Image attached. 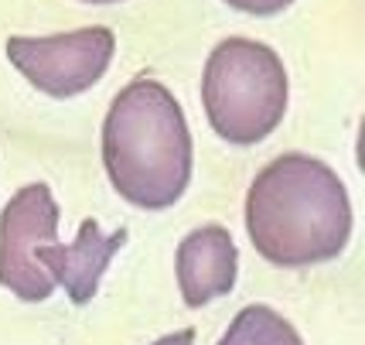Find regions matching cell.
<instances>
[{
	"mask_svg": "<svg viewBox=\"0 0 365 345\" xmlns=\"http://www.w3.org/2000/svg\"><path fill=\"white\" fill-rule=\"evenodd\" d=\"M229 7H236L242 14H256V17H270V14H280L287 11L294 0H225Z\"/></svg>",
	"mask_w": 365,
	"mask_h": 345,
	"instance_id": "cell-9",
	"label": "cell"
},
{
	"mask_svg": "<svg viewBox=\"0 0 365 345\" xmlns=\"http://www.w3.org/2000/svg\"><path fill=\"white\" fill-rule=\"evenodd\" d=\"M178 287L188 308H202L208 301L225 298L236 287L239 250L225 226H202L191 229L178 243Z\"/></svg>",
	"mask_w": 365,
	"mask_h": 345,
	"instance_id": "cell-7",
	"label": "cell"
},
{
	"mask_svg": "<svg viewBox=\"0 0 365 345\" xmlns=\"http://www.w3.org/2000/svg\"><path fill=\"white\" fill-rule=\"evenodd\" d=\"M246 233L273 267L328 264L349 246V189L318 157L297 151L273 157L250 185Z\"/></svg>",
	"mask_w": 365,
	"mask_h": 345,
	"instance_id": "cell-1",
	"label": "cell"
},
{
	"mask_svg": "<svg viewBox=\"0 0 365 345\" xmlns=\"http://www.w3.org/2000/svg\"><path fill=\"white\" fill-rule=\"evenodd\" d=\"M103 164L130 205L160 212L191 181V130L185 110L158 79H133L103 120Z\"/></svg>",
	"mask_w": 365,
	"mask_h": 345,
	"instance_id": "cell-2",
	"label": "cell"
},
{
	"mask_svg": "<svg viewBox=\"0 0 365 345\" xmlns=\"http://www.w3.org/2000/svg\"><path fill=\"white\" fill-rule=\"evenodd\" d=\"M116 51L110 28L48 34V38H7V59L34 89L55 99H68L93 89L106 76Z\"/></svg>",
	"mask_w": 365,
	"mask_h": 345,
	"instance_id": "cell-4",
	"label": "cell"
},
{
	"mask_svg": "<svg viewBox=\"0 0 365 345\" xmlns=\"http://www.w3.org/2000/svg\"><path fill=\"white\" fill-rule=\"evenodd\" d=\"M86 4H116V0H86Z\"/></svg>",
	"mask_w": 365,
	"mask_h": 345,
	"instance_id": "cell-11",
	"label": "cell"
},
{
	"mask_svg": "<svg viewBox=\"0 0 365 345\" xmlns=\"http://www.w3.org/2000/svg\"><path fill=\"white\" fill-rule=\"evenodd\" d=\"M287 69L253 38H225L212 48L202 76V103L212 130L229 144H259L287 113Z\"/></svg>",
	"mask_w": 365,
	"mask_h": 345,
	"instance_id": "cell-3",
	"label": "cell"
},
{
	"mask_svg": "<svg viewBox=\"0 0 365 345\" xmlns=\"http://www.w3.org/2000/svg\"><path fill=\"white\" fill-rule=\"evenodd\" d=\"M58 202L48 185H24L0 212V287L14 298L38 304L48 301L55 284L34 264L45 243H58Z\"/></svg>",
	"mask_w": 365,
	"mask_h": 345,
	"instance_id": "cell-5",
	"label": "cell"
},
{
	"mask_svg": "<svg viewBox=\"0 0 365 345\" xmlns=\"http://www.w3.org/2000/svg\"><path fill=\"white\" fill-rule=\"evenodd\" d=\"M127 243V226L116 233L103 236L99 222L86 219L79 226L76 243H45L34 253V264L45 270L55 287H65L72 304H89L99 291V281L110 267V260L123 250Z\"/></svg>",
	"mask_w": 365,
	"mask_h": 345,
	"instance_id": "cell-6",
	"label": "cell"
},
{
	"mask_svg": "<svg viewBox=\"0 0 365 345\" xmlns=\"http://www.w3.org/2000/svg\"><path fill=\"white\" fill-rule=\"evenodd\" d=\"M219 345H304L297 329L267 304H250L232 318Z\"/></svg>",
	"mask_w": 365,
	"mask_h": 345,
	"instance_id": "cell-8",
	"label": "cell"
},
{
	"mask_svg": "<svg viewBox=\"0 0 365 345\" xmlns=\"http://www.w3.org/2000/svg\"><path fill=\"white\" fill-rule=\"evenodd\" d=\"M154 345H195V331H191V329L175 331V335H164V339H158Z\"/></svg>",
	"mask_w": 365,
	"mask_h": 345,
	"instance_id": "cell-10",
	"label": "cell"
}]
</instances>
